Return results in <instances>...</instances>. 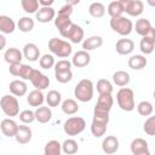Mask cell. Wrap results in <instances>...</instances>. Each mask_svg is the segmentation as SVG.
Instances as JSON below:
<instances>
[{
    "label": "cell",
    "mask_w": 155,
    "mask_h": 155,
    "mask_svg": "<svg viewBox=\"0 0 155 155\" xmlns=\"http://www.w3.org/2000/svg\"><path fill=\"white\" fill-rule=\"evenodd\" d=\"M127 64L133 70H142L143 68L147 67L148 62H147L145 56H143V54H133V56H131L128 58Z\"/></svg>",
    "instance_id": "24"
},
{
    "label": "cell",
    "mask_w": 155,
    "mask_h": 155,
    "mask_svg": "<svg viewBox=\"0 0 155 155\" xmlns=\"http://www.w3.org/2000/svg\"><path fill=\"white\" fill-rule=\"evenodd\" d=\"M46 103L50 108H54V107H58L61 104V101H62V94L56 91V90H51L48 91V93L46 94Z\"/></svg>",
    "instance_id": "33"
},
{
    "label": "cell",
    "mask_w": 155,
    "mask_h": 155,
    "mask_svg": "<svg viewBox=\"0 0 155 155\" xmlns=\"http://www.w3.org/2000/svg\"><path fill=\"white\" fill-rule=\"evenodd\" d=\"M36 21L40 23H48L56 17V11L53 7H39L38 12L35 13Z\"/></svg>",
    "instance_id": "19"
},
{
    "label": "cell",
    "mask_w": 155,
    "mask_h": 155,
    "mask_svg": "<svg viewBox=\"0 0 155 155\" xmlns=\"http://www.w3.org/2000/svg\"><path fill=\"white\" fill-rule=\"evenodd\" d=\"M21 6L27 13H36L39 10L38 0H21Z\"/></svg>",
    "instance_id": "41"
},
{
    "label": "cell",
    "mask_w": 155,
    "mask_h": 155,
    "mask_svg": "<svg viewBox=\"0 0 155 155\" xmlns=\"http://www.w3.org/2000/svg\"><path fill=\"white\" fill-rule=\"evenodd\" d=\"M16 29V23L15 21L6 15L0 16V33L2 34H12Z\"/></svg>",
    "instance_id": "23"
},
{
    "label": "cell",
    "mask_w": 155,
    "mask_h": 155,
    "mask_svg": "<svg viewBox=\"0 0 155 155\" xmlns=\"http://www.w3.org/2000/svg\"><path fill=\"white\" fill-rule=\"evenodd\" d=\"M0 108L6 116L13 117L19 114V103L12 94H5L0 99Z\"/></svg>",
    "instance_id": "6"
},
{
    "label": "cell",
    "mask_w": 155,
    "mask_h": 155,
    "mask_svg": "<svg viewBox=\"0 0 155 155\" xmlns=\"http://www.w3.org/2000/svg\"><path fill=\"white\" fill-rule=\"evenodd\" d=\"M74 96L80 102H90L93 97V82L90 79H82L74 88Z\"/></svg>",
    "instance_id": "1"
},
{
    "label": "cell",
    "mask_w": 155,
    "mask_h": 155,
    "mask_svg": "<svg viewBox=\"0 0 155 155\" xmlns=\"http://www.w3.org/2000/svg\"><path fill=\"white\" fill-rule=\"evenodd\" d=\"M103 45V39L102 36L99 35H93V36H90L87 39L84 40L82 42V48L84 51H92V50H96V48H99L101 46Z\"/></svg>",
    "instance_id": "26"
},
{
    "label": "cell",
    "mask_w": 155,
    "mask_h": 155,
    "mask_svg": "<svg viewBox=\"0 0 155 155\" xmlns=\"http://www.w3.org/2000/svg\"><path fill=\"white\" fill-rule=\"evenodd\" d=\"M90 62H91V54L84 50L75 52L71 58V65L76 68H85L90 64Z\"/></svg>",
    "instance_id": "13"
},
{
    "label": "cell",
    "mask_w": 155,
    "mask_h": 155,
    "mask_svg": "<svg viewBox=\"0 0 155 155\" xmlns=\"http://www.w3.org/2000/svg\"><path fill=\"white\" fill-rule=\"evenodd\" d=\"M86 128V121L84 117L80 116H71L67 119L63 124V131L65 134L74 137L80 133H82Z\"/></svg>",
    "instance_id": "4"
},
{
    "label": "cell",
    "mask_w": 155,
    "mask_h": 155,
    "mask_svg": "<svg viewBox=\"0 0 155 155\" xmlns=\"http://www.w3.org/2000/svg\"><path fill=\"white\" fill-rule=\"evenodd\" d=\"M33 70H34L33 67H30L28 64H23L22 62L21 63H16V64H11L10 68H8V71H10L11 75L21 78L23 80H30Z\"/></svg>",
    "instance_id": "8"
},
{
    "label": "cell",
    "mask_w": 155,
    "mask_h": 155,
    "mask_svg": "<svg viewBox=\"0 0 155 155\" xmlns=\"http://www.w3.org/2000/svg\"><path fill=\"white\" fill-rule=\"evenodd\" d=\"M34 115H35V120L40 124H47L51 117H52V111L50 109V107H39L36 108V110L34 111Z\"/></svg>",
    "instance_id": "25"
},
{
    "label": "cell",
    "mask_w": 155,
    "mask_h": 155,
    "mask_svg": "<svg viewBox=\"0 0 155 155\" xmlns=\"http://www.w3.org/2000/svg\"><path fill=\"white\" fill-rule=\"evenodd\" d=\"M131 151L133 155H142V154H147L149 153V147H148V142L143 138H136L131 142Z\"/></svg>",
    "instance_id": "20"
},
{
    "label": "cell",
    "mask_w": 155,
    "mask_h": 155,
    "mask_svg": "<svg viewBox=\"0 0 155 155\" xmlns=\"http://www.w3.org/2000/svg\"><path fill=\"white\" fill-rule=\"evenodd\" d=\"M110 28L117 34H120L121 36H127L131 34L133 29V23L130 18L124 17V16L113 17L110 18Z\"/></svg>",
    "instance_id": "5"
},
{
    "label": "cell",
    "mask_w": 155,
    "mask_h": 155,
    "mask_svg": "<svg viewBox=\"0 0 155 155\" xmlns=\"http://www.w3.org/2000/svg\"><path fill=\"white\" fill-rule=\"evenodd\" d=\"M71 70V62L68 59H61L57 63H54V73H61V71H68Z\"/></svg>",
    "instance_id": "45"
},
{
    "label": "cell",
    "mask_w": 155,
    "mask_h": 155,
    "mask_svg": "<svg viewBox=\"0 0 155 155\" xmlns=\"http://www.w3.org/2000/svg\"><path fill=\"white\" fill-rule=\"evenodd\" d=\"M143 130L149 136H154L155 134V116H149L143 126Z\"/></svg>",
    "instance_id": "44"
},
{
    "label": "cell",
    "mask_w": 155,
    "mask_h": 155,
    "mask_svg": "<svg viewBox=\"0 0 155 155\" xmlns=\"http://www.w3.org/2000/svg\"><path fill=\"white\" fill-rule=\"evenodd\" d=\"M44 155H62V144L56 139L48 140L44 148Z\"/></svg>",
    "instance_id": "28"
},
{
    "label": "cell",
    "mask_w": 155,
    "mask_h": 155,
    "mask_svg": "<svg viewBox=\"0 0 155 155\" xmlns=\"http://www.w3.org/2000/svg\"><path fill=\"white\" fill-rule=\"evenodd\" d=\"M33 86L35 87V90H39V91H42L45 88H47L50 86V79L47 75L42 74L40 70L38 69H34L33 70V74L30 76V80H29Z\"/></svg>",
    "instance_id": "10"
},
{
    "label": "cell",
    "mask_w": 155,
    "mask_h": 155,
    "mask_svg": "<svg viewBox=\"0 0 155 155\" xmlns=\"http://www.w3.org/2000/svg\"><path fill=\"white\" fill-rule=\"evenodd\" d=\"M155 47V39L149 36H143V39L139 42V48L143 54H150L153 53Z\"/></svg>",
    "instance_id": "31"
},
{
    "label": "cell",
    "mask_w": 155,
    "mask_h": 155,
    "mask_svg": "<svg viewBox=\"0 0 155 155\" xmlns=\"http://www.w3.org/2000/svg\"><path fill=\"white\" fill-rule=\"evenodd\" d=\"M48 48H50V51L54 56H57L59 58H67L73 52L71 45L68 41H64V40L58 39V38L50 39V41H48Z\"/></svg>",
    "instance_id": "3"
},
{
    "label": "cell",
    "mask_w": 155,
    "mask_h": 155,
    "mask_svg": "<svg viewBox=\"0 0 155 155\" xmlns=\"http://www.w3.org/2000/svg\"><path fill=\"white\" fill-rule=\"evenodd\" d=\"M17 128H18V125L15 120L7 117V119H4L1 122H0V130L2 132L4 136L6 137H15L16 132H17Z\"/></svg>",
    "instance_id": "18"
},
{
    "label": "cell",
    "mask_w": 155,
    "mask_h": 155,
    "mask_svg": "<svg viewBox=\"0 0 155 155\" xmlns=\"http://www.w3.org/2000/svg\"><path fill=\"white\" fill-rule=\"evenodd\" d=\"M124 1L122 0H117V1H111L108 5V15L113 18V17H119L122 16L124 13Z\"/></svg>",
    "instance_id": "30"
},
{
    "label": "cell",
    "mask_w": 155,
    "mask_h": 155,
    "mask_svg": "<svg viewBox=\"0 0 155 155\" xmlns=\"http://www.w3.org/2000/svg\"><path fill=\"white\" fill-rule=\"evenodd\" d=\"M134 29H136V33L138 35H140V36H148L149 34H151V33L155 31V29L153 28L151 23L147 18H139V19H137V22L134 24Z\"/></svg>",
    "instance_id": "15"
},
{
    "label": "cell",
    "mask_w": 155,
    "mask_h": 155,
    "mask_svg": "<svg viewBox=\"0 0 155 155\" xmlns=\"http://www.w3.org/2000/svg\"><path fill=\"white\" fill-rule=\"evenodd\" d=\"M131 78H130V74L125 70H117L113 74V81L115 85L120 86V87H124L126 85H128Z\"/></svg>",
    "instance_id": "32"
},
{
    "label": "cell",
    "mask_w": 155,
    "mask_h": 155,
    "mask_svg": "<svg viewBox=\"0 0 155 155\" xmlns=\"http://www.w3.org/2000/svg\"><path fill=\"white\" fill-rule=\"evenodd\" d=\"M107 125H108V124L92 120V124H91V133H92L96 138H99V137L104 136L105 132H107Z\"/></svg>",
    "instance_id": "38"
},
{
    "label": "cell",
    "mask_w": 155,
    "mask_h": 155,
    "mask_svg": "<svg viewBox=\"0 0 155 155\" xmlns=\"http://www.w3.org/2000/svg\"><path fill=\"white\" fill-rule=\"evenodd\" d=\"M153 110H154L153 104L149 101H142L137 105V111L142 116H150L153 114Z\"/></svg>",
    "instance_id": "40"
},
{
    "label": "cell",
    "mask_w": 155,
    "mask_h": 155,
    "mask_svg": "<svg viewBox=\"0 0 155 155\" xmlns=\"http://www.w3.org/2000/svg\"><path fill=\"white\" fill-rule=\"evenodd\" d=\"M124 11L132 17H138L144 11V4L140 0H122Z\"/></svg>",
    "instance_id": "9"
},
{
    "label": "cell",
    "mask_w": 155,
    "mask_h": 155,
    "mask_svg": "<svg viewBox=\"0 0 155 155\" xmlns=\"http://www.w3.org/2000/svg\"><path fill=\"white\" fill-rule=\"evenodd\" d=\"M116 101H117V105L124 111H132L136 108L134 93L128 87H122V88H120L117 91V93H116Z\"/></svg>",
    "instance_id": "2"
},
{
    "label": "cell",
    "mask_w": 155,
    "mask_h": 155,
    "mask_svg": "<svg viewBox=\"0 0 155 155\" xmlns=\"http://www.w3.org/2000/svg\"><path fill=\"white\" fill-rule=\"evenodd\" d=\"M23 57L25 59H28L29 62H36L40 58V50L39 47L33 44V42H28L24 45L23 47V52H22Z\"/></svg>",
    "instance_id": "16"
},
{
    "label": "cell",
    "mask_w": 155,
    "mask_h": 155,
    "mask_svg": "<svg viewBox=\"0 0 155 155\" xmlns=\"http://www.w3.org/2000/svg\"><path fill=\"white\" fill-rule=\"evenodd\" d=\"M113 104H114V99H113L111 94H99L93 111L103 113V114H109Z\"/></svg>",
    "instance_id": "11"
},
{
    "label": "cell",
    "mask_w": 155,
    "mask_h": 155,
    "mask_svg": "<svg viewBox=\"0 0 155 155\" xmlns=\"http://www.w3.org/2000/svg\"><path fill=\"white\" fill-rule=\"evenodd\" d=\"M119 139L115 136H107L102 142V150L107 155H111L119 150Z\"/></svg>",
    "instance_id": "14"
},
{
    "label": "cell",
    "mask_w": 155,
    "mask_h": 155,
    "mask_svg": "<svg viewBox=\"0 0 155 155\" xmlns=\"http://www.w3.org/2000/svg\"><path fill=\"white\" fill-rule=\"evenodd\" d=\"M31 137H33V132H31V128L27 125H19L18 128H17V132L15 134V139L17 143L19 144H27L31 140Z\"/></svg>",
    "instance_id": "12"
},
{
    "label": "cell",
    "mask_w": 155,
    "mask_h": 155,
    "mask_svg": "<svg viewBox=\"0 0 155 155\" xmlns=\"http://www.w3.org/2000/svg\"><path fill=\"white\" fill-rule=\"evenodd\" d=\"M73 13V6L69 5L68 2L61 7V10H58V15H62V16H68L70 17V15Z\"/></svg>",
    "instance_id": "47"
},
{
    "label": "cell",
    "mask_w": 155,
    "mask_h": 155,
    "mask_svg": "<svg viewBox=\"0 0 155 155\" xmlns=\"http://www.w3.org/2000/svg\"><path fill=\"white\" fill-rule=\"evenodd\" d=\"M39 64L42 69H51L54 67V58L52 54L46 53L39 58Z\"/></svg>",
    "instance_id": "42"
},
{
    "label": "cell",
    "mask_w": 155,
    "mask_h": 155,
    "mask_svg": "<svg viewBox=\"0 0 155 155\" xmlns=\"http://www.w3.org/2000/svg\"><path fill=\"white\" fill-rule=\"evenodd\" d=\"M62 111L65 114V115H74L75 113L79 111V104L75 99L73 98H68L65 101L62 102Z\"/></svg>",
    "instance_id": "29"
},
{
    "label": "cell",
    "mask_w": 155,
    "mask_h": 155,
    "mask_svg": "<svg viewBox=\"0 0 155 155\" xmlns=\"http://www.w3.org/2000/svg\"><path fill=\"white\" fill-rule=\"evenodd\" d=\"M79 150V144L76 140L69 138V139H65L63 143H62V151L65 153L67 155H74L76 154Z\"/></svg>",
    "instance_id": "34"
},
{
    "label": "cell",
    "mask_w": 155,
    "mask_h": 155,
    "mask_svg": "<svg viewBox=\"0 0 155 155\" xmlns=\"http://www.w3.org/2000/svg\"><path fill=\"white\" fill-rule=\"evenodd\" d=\"M115 48H116V52L121 56H127L130 54L133 50H134V42L131 40V39H119L116 45H115Z\"/></svg>",
    "instance_id": "17"
},
{
    "label": "cell",
    "mask_w": 155,
    "mask_h": 155,
    "mask_svg": "<svg viewBox=\"0 0 155 155\" xmlns=\"http://www.w3.org/2000/svg\"><path fill=\"white\" fill-rule=\"evenodd\" d=\"M17 27H18V29L22 33H29L34 28V19L30 18V17H28V16L21 17L19 21H18V23H17Z\"/></svg>",
    "instance_id": "37"
},
{
    "label": "cell",
    "mask_w": 155,
    "mask_h": 155,
    "mask_svg": "<svg viewBox=\"0 0 155 155\" xmlns=\"http://www.w3.org/2000/svg\"><path fill=\"white\" fill-rule=\"evenodd\" d=\"M53 21H54V27H56L59 31L65 30L67 28H69V27L73 24L70 17H68V16H62V15H57Z\"/></svg>",
    "instance_id": "36"
},
{
    "label": "cell",
    "mask_w": 155,
    "mask_h": 155,
    "mask_svg": "<svg viewBox=\"0 0 155 155\" xmlns=\"http://www.w3.org/2000/svg\"><path fill=\"white\" fill-rule=\"evenodd\" d=\"M5 46H6V38L2 34H0V51H2Z\"/></svg>",
    "instance_id": "49"
},
{
    "label": "cell",
    "mask_w": 155,
    "mask_h": 155,
    "mask_svg": "<svg viewBox=\"0 0 155 155\" xmlns=\"http://www.w3.org/2000/svg\"><path fill=\"white\" fill-rule=\"evenodd\" d=\"M38 2H39V6H41V7H52V5H53V0H38Z\"/></svg>",
    "instance_id": "48"
},
{
    "label": "cell",
    "mask_w": 155,
    "mask_h": 155,
    "mask_svg": "<svg viewBox=\"0 0 155 155\" xmlns=\"http://www.w3.org/2000/svg\"><path fill=\"white\" fill-rule=\"evenodd\" d=\"M54 78L58 82L61 84H67L73 79V73L71 70L68 71H61V73H54Z\"/></svg>",
    "instance_id": "46"
},
{
    "label": "cell",
    "mask_w": 155,
    "mask_h": 155,
    "mask_svg": "<svg viewBox=\"0 0 155 155\" xmlns=\"http://www.w3.org/2000/svg\"><path fill=\"white\" fill-rule=\"evenodd\" d=\"M59 34H61L64 39L70 40L73 44H79V42H81L82 39H84V35H85L84 29H82L80 25L74 24V23H73L69 28H67L65 30L59 31Z\"/></svg>",
    "instance_id": "7"
},
{
    "label": "cell",
    "mask_w": 155,
    "mask_h": 155,
    "mask_svg": "<svg viewBox=\"0 0 155 155\" xmlns=\"http://www.w3.org/2000/svg\"><path fill=\"white\" fill-rule=\"evenodd\" d=\"M19 120L23 125H29L31 124L34 120H35V115H34V111L29 110V109H25V110H22L19 114Z\"/></svg>",
    "instance_id": "43"
},
{
    "label": "cell",
    "mask_w": 155,
    "mask_h": 155,
    "mask_svg": "<svg viewBox=\"0 0 155 155\" xmlns=\"http://www.w3.org/2000/svg\"><path fill=\"white\" fill-rule=\"evenodd\" d=\"M88 13L93 18H101L105 15V6L102 2H92L88 6Z\"/></svg>",
    "instance_id": "35"
},
{
    "label": "cell",
    "mask_w": 155,
    "mask_h": 155,
    "mask_svg": "<svg viewBox=\"0 0 155 155\" xmlns=\"http://www.w3.org/2000/svg\"><path fill=\"white\" fill-rule=\"evenodd\" d=\"M4 58H5V62H7L10 65L11 64H16V63H21L22 58H23V54L22 52L16 48V47H10L5 51L4 53Z\"/></svg>",
    "instance_id": "22"
},
{
    "label": "cell",
    "mask_w": 155,
    "mask_h": 155,
    "mask_svg": "<svg viewBox=\"0 0 155 155\" xmlns=\"http://www.w3.org/2000/svg\"><path fill=\"white\" fill-rule=\"evenodd\" d=\"M8 88H10V92L12 93V96H15V97H22L28 91V86L23 80L11 81L10 85H8Z\"/></svg>",
    "instance_id": "21"
},
{
    "label": "cell",
    "mask_w": 155,
    "mask_h": 155,
    "mask_svg": "<svg viewBox=\"0 0 155 155\" xmlns=\"http://www.w3.org/2000/svg\"><path fill=\"white\" fill-rule=\"evenodd\" d=\"M97 91L99 94H111L113 93V85L107 79H99L97 81Z\"/></svg>",
    "instance_id": "39"
},
{
    "label": "cell",
    "mask_w": 155,
    "mask_h": 155,
    "mask_svg": "<svg viewBox=\"0 0 155 155\" xmlns=\"http://www.w3.org/2000/svg\"><path fill=\"white\" fill-rule=\"evenodd\" d=\"M44 101H45V96H44L42 92L39 91V90H34V91L29 92V94H28V97H27V102H28V104H29L30 107H36V108H39V107L42 105Z\"/></svg>",
    "instance_id": "27"
}]
</instances>
